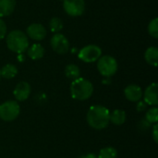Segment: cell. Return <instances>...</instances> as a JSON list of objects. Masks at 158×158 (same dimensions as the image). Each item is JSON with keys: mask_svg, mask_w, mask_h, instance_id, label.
I'll return each instance as SVG.
<instances>
[{"mask_svg": "<svg viewBox=\"0 0 158 158\" xmlns=\"http://www.w3.org/2000/svg\"><path fill=\"white\" fill-rule=\"evenodd\" d=\"M50 44L53 50L57 54L64 55L68 53V51L69 50V42L66 38V36H64L61 33L54 34L51 38Z\"/></svg>", "mask_w": 158, "mask_h": 158, "instance_id": "obj_8", "label": "cell"}, {"mask_svg": "<svg viewBox=\"0 0 158 158\" xmlns=\"http://www.w3.org/2000/svg\"><path fill=\"white\" fill-rule=\"evenodd\" d=\"M80 158H97V156L94 154H87L85 156H81Z\"/></svg>", "mask_w": 158, "mask_h": 158, "instance_id": "obj_26", "label": "cell"}, {"mask_svg": "<svg viewBox=\"0 0 158 158\" xmlns=\"http://www.w3.org/2000/svg\"><path fill=\"white\" fill-rule=\"evenodd\" d=\"M146 107H147L146 103H145V102H143V101H139V102H138V105H137V106H136V108H137V110H138L139 112H142V111L145 110Z\"/></svg>", "mask_w": 158, "mask_h": 158, "instance_id": "obj_24", "label": "cell"}, {"mask_svg": "<svg viewBox=\"0 0 158 158\" xmlns=\"http://www.w3.org/2000/svg\"><path fill=\"white\" fill-rule=\"evenodd\" d=\"M118 152L114 147H105L100 150L97 158H117Z\"/></svg>", "mask_w": 158, "mask_h": 158, "instance_id": "obj_19", "label": "cell"}, {"mask_svg": "<svg viewBox=\"0 0 158 158\" xmlns=\"http://www.w3.org/2000/svg\"><path fill=\"white\" fill-rule=\"evenodd\" d=\"M97 69L101 75L106 78H110L118 70V62L111 56H104L97 60Z\"/></svg>", "mask_w": 158, "mask_h": 158, "instance_id": "obj_4", "label": "cell"}, {"mask_svg": "<svg viewBox=\"0 0 158 158\" xmlns=\"http://www.w3.org/2000/svg\"><path fill=\"white\" fill-rule=\"evenodd\" d=\"M144 58L146 60V62L154 67L157 66L158 61V49L155 46H151L149 47L144 54Z\"/></svg>", "mask_w": 158, "mask_h": 158, "instance_id": "obj_16", "label": "cell"}, {"mask_svg": "<svg viewBox=\"0 0 158 158\" xmlns=\"http://www.w3.org/2000/svg\"><path fill=\"white\" fill-rule=\"evenodd\" d=\"M157 131H158V125H157V123H156V124H155V126H154V128H153V138H154L155 143H158Z\"/></svg>", "mask_w": 158, "mask_h": 158, "instance_id": "obj_25", "label": "cell"}, {"mask_svg": "<svg viewBox=\"0 0 158 158\" xmlns=\"http://www.w3.org/2000/svg\"><path fill=\"white\" fill-rule=\"evenodd\" d=\"M94 93V86L92 82L84 78H78L74 80L70 85V94L73 99L78 101L88 100Z\"/></svg>", "mask_w": 158, "mask_h": 158, "instance_id": "obj_2", "label": "cell"}, {"mask_svg": "<svg viewBox=\"0 0 158 158\" xmlns=\"http://www.w3.org/2000/svg\"><path fill=\"white\" fill-rule=\"evenodd\" d=\"M18 60H19L20 62L24 60V56H23L22 54H19V56H18Z\"/></svg>", "mask_w": 158, "mask_h": 158, "instance_id": "obj_27", "label": "cell"}, {"mask_svg": "<svg viewBox=\"0 0 158 158\" xmlns=\"http://www.w3.org/2000/svg\"><path fill=\"white\" fill-rule=\"evenodd\" d=\"M145 120L150 124H156L158 121V108L156 106L149 109L145 115Z\"/></svg>", "mask_w": 158, "mask_h": 158, "instance_id": "obj_20", "label": "cell"}, {"mask_svg": "<svg viewBox=\"0 0 158 158\" xmlns=\"http://www.w3.org/2000/svg\"><path fill=\"white\" fill-rule=\"evenodd\" d=\"M6 34V25L3 21V19H0V40L3 39Z\"/></svg>", "mask_w": 158, "mask_h": 158, "instance_id": "obj_23", "label": "cell"}, {"mask_svg": "<svg viewBox=\"0 0 158 158\" xmlns=\"http://www.w3.org/2000/svg\"><path fill=\"white\" fill-rule=\"evenodd\" d=\"M126 119H127L126 112L121 109H116L109 115V121L118 126L124 124Z\"/></svg>", "mask_w": 158, "mask_h": 158, "instance_id": "obj_14", "label": "cell"}, {"mask_svg": "<svg viewBox=\"0 0 158 158\" xmlns=\"http://www.w3.org/2000/svg\"><path fill=\"white\" fill-rule=\"evenodd\" d=\"M27 54L32 60L40 59L44 55V48L40 44H34L27 49Z\"/></svg>", "mask_w": 158, "mask_h": 158, "instance_id": "obj_15", "label": "cell"}, {"mask_svg": "<svg viewBox=\"0 0 158 158\" xmlns=\"http://www.w3.org/2000/svg\"><path fill=\"white\" fill-rule=\"evenodd\" d=\"M27 35L35 41H41L46 36L45 28L39 23H32L27 28Z\"/></svg>", "mask_w": 158, "mask_h": 158, "instance_id": "obj_10", "label": "cell"}, {"mask_svg": "<svg viewBox=\"0 0 158 158\" xmlns=\"http://www.w3.org/2000/svg\"><path fill=\"white\" fill-rule=\"evenodd\" d=\"M0 79H1V75H0Z\"/></svg>", "mask_w": 158, "mask_h": 158, "instance_id": "obj_28", "label": "cell"}, {"mask_svg": "<svg viewBox=\"0 0 158 158\" xmlns=\"http://www.w3.org/2000/svg\"><path fill=\"white\" fill-rule=\"evenodd\" d=\"M148 32L149 34L157 39L158 38V19L157 18H155L154 19H152L148 25Z\"/></svg>", "mask_w": 158, "mask_h": 158, "instance_id": "obj_22", "label": "cell"}, {"mask_svg": "<svg viewBox=\"0 0 158 158\" xmlns=\"http://www.w3.org/2000/svg\"><path fill=\"white\" fill-rule=\"evenodd\" d=\"M20 112L19 106L17 101H6L0 105V118L9 122L15 120Z\"/></svg>", "mask_w": 158, "mask_h": 158, "instance_id": "obj_5", "label": "cell"}, {"mask_svg": "<svg viewBox=\"0 0 158 158\" xmlns=\"http://www.w3.org/2000/svg\"><path fill=\"white\" fill-rule=\"evenodd\" d=\"M109 110L103 106H93L89 108L86 119L90 127L100 131L106 129L109 124Z\"/></svg>", "mask_w": 158, "mask_h": 158, "instance_id": "obj_1", "label": "cell"}, {"mask_svg": "<svg viewBox=\"0 0 158 158\" xmlns=\"http://www.w3.org/2000/svg\"><path fill=\"white\" fill-rule=\"evenodd\" d=\"M18 74V69L13 64H6L0 69L1 77L5 79H12Z\"/></svg>", "mask_w": 158, "mask_h": 158, "instance_id": "obj_17", "label": "cell"}, {"mask_svg": "<svg viewBox=\"0 0 158 158\" xmlns=\"http://www.w3.org/2000/svg\"><path fill=\"white\" fill-rule=\"evenodd\" d=\"M102 56V50L99 46L94 44H89L84 46L79 51L78 57L86 63H92L97 61Z\"/></svg>", "mask_w": 158, "mask_h": 158, "instance_id": "obj_6", "label": "cell"}, {"mask_svg": "<svg viewBox=\"0 0 158 158\" xmlns=\"http://www.w3.org/2000/svg\"><path fill=\"white\" fill-rule=\"evenodd\" d=\"M125 97L131 102H139L143 97V90L136 84H131L124 90Z\"/></svg>", "mask_w": 158, "mask_h": 158, "instance_id": "obj_12", "label": "cell"}, {"mask_svg": "<svg viewBox=\"0 0 158 158\" xmlns=\"http://www.w3.org/2000/svg\"><path fill=\"white\" fill-rule=\"evenodd\" d=\"M158 84L156 82L151 83L144 92V102L149 106L158 105Z\"/></svg>", "mask_w": 158, "mask_h": 158, "instance_id": "obj_11", "label": "cell"}, {"mask_svg": "<svg viewBox=\"0 0 158 158\" xmlns=\"http://www.w3.org/2000/svg\"><path fill=\"white\" fill-rule=\"evenodd\" d=\"M16 0H0V18L9 16L15 9Z\"/></svg>", "mask_w": 158, "mask_h": 158, "instance_id": "obj_13", "label": "cell"}, {"mask_svg": "<svg viewBox=\"0 0 158 158\" xmlns=\"http://www.w3.org/2000/svg\"><path fill=\"white\" fill-rule=\"evenodd\" d=\"M65 75L68 79L74 81V80H77L78 78H80L81 70L78 66H76L74 64H69L65 69Z\"/></svg>", "mask_w": 158, "mask_h": 158, "instance_id": "obj_18", "label": "cell"}, {"mask_svg": "<svg viewBox=\"0 0 158 158\" xmlns=\"http://www.w3.org/2000/svg\"><path fill=\"white\" fill-rule=\"evenodd\" d=\"M49 26L51 29L52 32H59L62 29H63V23L62 20L59 18H52L50 22H49Z\"/></svg>", "mask_w": 158, "mask_h": 158, "instance_id": "obj_21", "label": "cell"}, {"mask_svg": "<svg viewBox=\"0 0 158 158\" xmlns=\"http://www.w3.org/2000/svg\"><path fill=\"white\" fill-rule=\"evenodd\" d=\"M7 48L17 54H23L29 48V40L26 34L19 31H11L6 36Z\"/></svg>", "mask_w": 158, "mask_h": 158, "instance_id": "obj_3", "label": "cell"}, {"mask_svg": "<svg viewBox=\"0 0 158 158\" xmlns=\"http://www.w3.org/2000/svg\"><path fill=\"white\" fill-rule=\"evenodd\" d=\"M63 6L68 15L71 17H78L83 14L85 3L84 0H64Z\"/></svg>", "mask_w": 158, "mask_h": 158, "instance_id": "obj_7", "label": "cell"}, {"mask_svg": "<svg viewBox=\"0 0 158 158\" xmlns=\"http://www.w3.org/2000/svg\"><path fill=\"white\" fill-rule=\"evenodd\" d=\"M13 94L15 99L19 102L27 100L31 94V85L26 81L19 82L13 91Z\"/></svg>", "mask_w": 158, "mask_h": 158, "instance_id": "obj_9", "label": "cell"}]
</instances>
